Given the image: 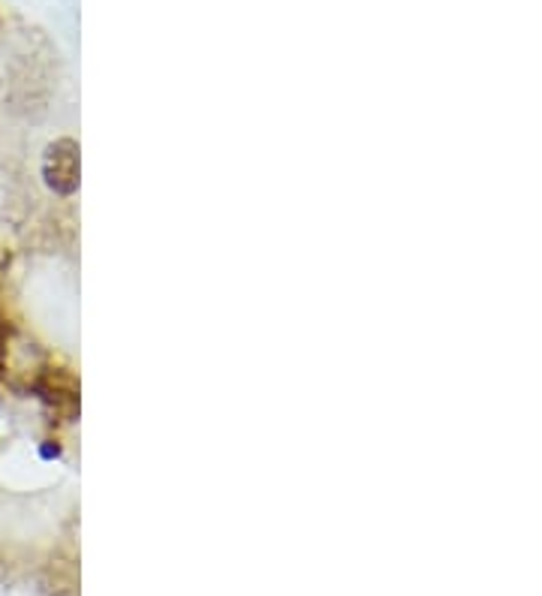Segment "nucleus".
Listing matches in <instances>:
<instances>
[{
    "instance_id": "obj_1",
    "label": "nucleus",
    "mask_w": 542,
    "mask_h": 596,
    "mask_svg": "<svg viewBox=\"0 0 542 596\" xmlns=\"http://www.w3.org/2000/svg\"><path fill=\"white\" fill-rule=\"evenodd\" d=\"M46 181L51 191L72 193L79 184V154H76V145L70 139H60L48 148L46 154Z\"/></svg>"
}]
</instances>
